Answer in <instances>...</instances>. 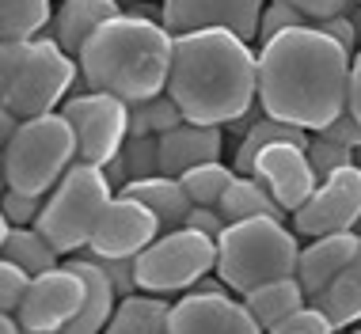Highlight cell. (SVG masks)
<instances>
[{
	"instance_id": "6da1fadb",
	"label": "cell",
	"mask_w": 361,
	"mask_h": 334,
	"mask_svg": "<svg viewBox=\"0 0 361 334\" xmlns=\"http://www.w3.org/2000/svg\"><path fill=\"white\" fill-rule=\"evenodd\" d=\"M354 54L324 27H289L259 46V99L267 114L316 133L350 106Z\"/></svg>"
},
{
	"instance_id": "7a4b0ae2",
	"label": "cell",
	"mask_w": 361,
	"mask_h": 334,
	"mask_svg": "<svg viewBox=\"0 0 361 334\" xmlns=\"http://www.w3.org/2000/svg\"><path fill=\"white\" fill-rule=\"evenodd\" d=\"M168 92L187 122L228 125L259 99V50L228 27L175 35Z\"/></svg>"
},
{
	"instance_id": "3957f363",
	"label": "cell",
	"mask_w": 361,
	"mask_h": 334,
	"mask_svg": "<svg viewBox=\"0 0 361 334\" xmlns=\"http://www.w3.org/2000/svg\"><path fill=\"white\" fill-rule=\"evenodd\" d=\"M175 35L164 19L118 12L87 38L80 50V76L92 92H111L126 103H145L168 92Z\"/></svg>"
},
{
	"instance_id": "277c9868",
	"label": "cell",
	"mask_w": 361,
	"mask_h": 334,
	"mask_svg": "<svg viewBox=\"0 0 361 334\" xmlns=\"http://www.w3.org/2000/svg\"><path fill=\"white\" fill-rule=\"evenodd\" d=\"M76 84H84L80 57H73L54 35L0 46V103L19 118L61 111Z\"/></svg>"
},
{
	"instance_id": "5b68a950",
	"label": "cell",
	"mask_w": 361,
	"mask_h": 334,
	"mask_svg": "<svg viewBox=\"0 0 361 334\" xmlns=\"http://www.w3.org/2000/svg\"><path fill=\"white\" fill-rule=\"evenodd\" d=\"M300 259V240L286 221L251 217L224 228L217 240V273L236 297L278 278H293Z\"/></svg>"
},
{
	"instance_id": "8992f818",
	"label": "cell",
	"mask_w": 361,
	"mask_h": 334,
	"mask_svg": "<svg viewBox=\"0 0 361 334\" xmlns=\"http://www.w3.org/2000/svg\"><path fill=\"white\" fill-rule=\"evenodd\" d=\"M76 160H80L76 130L61 111L23 118L12 141L0 144L4 186L19 194H35V198H46Z\"/></svg>"
},
{
	"instance_id": "52a82bcc",
	"label": "cell",
	"mask_w": 361,
	"mask_h": 334,
	"mask_svg": "<svg viewBox=\"0 0 361 334\" xmlns=\"http://www.w3.org/2000/svg\"><path fill=\"white\" fill-rule=\"evenodd\" d=\"M114 183L106 179L103 167L76 160L65 179L46 194V205L38 213L35 228L57 247V254H80L92 247V235L99 228L106 205L114 198Z\"/></svg>"
},
{
	"instance_id": "ba28073f",
	"label": "cell",
	"mask_w": 361,
	"mask_h": 334,
	"mask_svg": "<svg viewBox=\"0 0 361 334\" xmlns=\"http://www.w3.org/2000/svg\"><path fill=\"white\" fill-rule=\"evenodd\" d=\"M213 270H217V240L190 224L164 232L137 254V285L160 297L190 292Z\"/></svg>"
},
{
	"instance_id": "9c48e42d",
	"label": "cell",
	"mask_w": 361,
	"mask_h": 334,
	"mask_svg": "<svg viewBox=\"0 0 361 334\" xmlns=\"http://www.w3.org/2000/svg\"><path fill=\"white\" fill-rule=\"evenodd\" d=\"M61 114L73 122L76 144H80V160L106 167L122 152L126 137H130V103L111 92H92L80 87L65 99Z\"/></svg>"
},
{
	"instance_id": "30bf717a",
	"label": "cell",
	"mask_w": 361,
	"mask_h": 334,
	"mask_svg": "<svg viewBox=\"0 0 361 334\" xmlns=\"http://www.w3.org/2000/svg\"><path fill=\"white\" fill-rule=\"evenodd\" d=\"M357 228H361V167L357 163L319 179L312 198L293 213V232L300 240L357 232Z\"/></svg>"
},
{
	"instance_id": "8fae6325",
	"label": "cell",
	"mask_w": 361,
	"mask_h": 334,
	"mask_svg": "<svg viewBox=\"0 0 361 334\" xmlns=\"http://www.w3.org/2000/svg\"><path fill=\"white\" fill-rule=\"evenodd\" d=\"M87 300V285L69 262H61L57 270H46L31 281V292L19 304L16 319L23 323V330L38 334H65L73 327V319L80 316Z\"/></svg>"
},
{
	"instance_id": "7c38bea8",
	"label": "cell",
	"mask_w": 361,
	"mask_h": 334,
	"mask_svg": "<svg viewBox=\"0 0 361 334\" xmlns=\"http://www.w3.org/2000/svg\"><path fill=\"white\" fill-rule=\"evenodd\" d=\"M168 334H267L236 292H183L171 304Z\"/></svg>"
},
{
	"instance_id": "4fadbf2b",
	"label": "cell",
	"mask_w": 361,
	"mask_h": 334,
	"mask_svg": "<svg viewBox=\"0 0 361 334\" xmlns=\"http://www.w3.org/2000/svg\"><path fill=\"white\" fill-rule=\"evenodd\" d=\"M160 217L149 209L145 202H137L133 194H114L111 205H106L99 228L92 235V254L99 259H137V254L149 247L152 240H160Z\"/></svg>"
},
{
	"instance_id": "5bb4252c",
	"label": "cell",
	"mask_w": 361,
	"mask_h": 334,
	"mask_svg": "<svg viewBox=\"0 0 361 334\" xmlns=\"http://www.w3.org/2000/svg\"><path fill=\"white\" fill-rule=\"evenodd\" d=\"M262 8H267V0H164L160 12L171 35L202 31V27H228L240 38L255 42Z\"/></svg>"
},
{
	"instance_id": "9a60e30c",
	"label": "cell",
	"mask_w": 361,
	"mask_h": 334,
	"mask_svg": "<svg viewBox=\"0 0 361 334\" xmlns=\"http://www.w3.org/2000/svg\"><path fill=\"white\" fill-rule=\"evenodd\" d=\"M251 175H255L289 213H297L300 205L312 198V190L319 186V175L308 160V149L305 144H293V141L267 144V149L255 156Z\"/></svg>"
},
{
	"instance_id": "2e32d148",
	"label": "cell",
	"mask_w": 361,
	"mask_h": 334,
	"mask_svg": "<svg viewBox=\"0 0 361 334\" xmlns=\"http://www.w3.org/2000/svg\"><path fill=\"white\" fill-rule=\"evenodd\" d=\"M357 254H361V232H335V235H316V240H308L305 247H300V259H297V278L305 285L308 300L316 297V292H324Z\"/></svg>"
},
{
	"instance_id": "e0dca14e",
	"label": "cell",
	"mask_w": 361,
	"mask_h": 334,
	"mask_svg": "<svg viewBox=\"0 0 361 334\" xmlns=\"http://www.w3.org/2000/svg\"><path fill=\"white\" fill-rule=\"evenodd\" d=\"M224 125H198V122H183L171 133H160V163L164 175L179 179L183 171L198 163L224 160Z\"/></svg>"
},
{
	"instance_id": "ac0fdd59",
	"label": "cell",
	"mask_w": 361,
	"mask_h": 334,
	"mask_svg": "<svg viewBox=\"0 0 361 334\" xmlns=\"http://www.w3.org/2000/svg\"><path fill=\"white\" fill-rule=\"evenodd\" d=\"M69 266L84 278L87 285V300H84V308H80V316L73 319V327L65 330V334H103L106 330V323H111L114 316V308H118V289H114V281H111V273H106L99 266V259L95 254H69Z\"/></svg>"
},
{
	"instance_id": "d6986e66",
	"label": "cell",
	"mask_w": 361,
	"mask_h": 334,
	"mask_svg": "<svg viewBox=\"0 0 361 334\" xmlns=\"http://www.w3.org/2000/svg\"><path fill=\"white\" fill-rule=\"evenodd\" d=\"M118 12H122L118 0H61L54 8V19H50V31L46 35H54L73 57H80L87 38Z\"/></svg>"
},
{
	"instance_id": "ffe728a7",
	"label": "cell",
	"mask_w": 361,
	"mask_h": 334,
	"mask_svg": "<svg viewBox=\"0 0 361 334\" xmlns=\"http://www.w3.org/2000/svg\"><path fill=\"white\" fill-rule=\"evenodd\" d=\"M122 194H133L137 202H145L149 209L160 217V228L171 232V228H183L194 209L187 186L183 179H175V175H152V179H133L130 186H122Z\"/></svg>"
},
{
	"instance_id": "44dd1931",
	"label": "cell",
	"mask_w": 361,
	"mask_h": 334,
	"mask_svg": "<svg viewBox=\"0 0 361 334\" xmlns=\"http://www.w3.org/2000/svg\"><path fill=\"white\" fill-rule=\"evenodd\" d=\"M168 323H171V300L160 297V292L137 289L118 300L103 334H168Z\"/></svg>"
},
{
	"instance_id": "7402d4cb",
	"label": "cell",
	"mask_w": 361,
	"mask_h": 334,
	"mask_svg": "<svg viewBox=\"0 0 361 334\" xmlns=\"http://www.w3.org/2000/svg\"><path fill=\"white\" fill-rule=\"evenodd\" d=\"M217 209L224 213V221L236 224V221H251V217H274V221H293V213L281 205L274 194L262 186L255 175H236L232 186L224 190V198Z\"/></svg>"
},
{
	"instance_id": "603a6c76",
	"label": "cell",
	"mask_w": 361,
	"mask_h": 334,
	"mask_svg": "<svg viewBox=\"0 0 361 334\" xmlns=\"http://www.w3.org/2000/svg\"><path fill=\"white\" fill-rule=\"evenodd\" d=\"M308 304H316L319 311H327V319L335 323L338 330L361 327V254L327 285L324 292H316Z\"/></svg>"
},
{
	"instance_id": "cb8c5ba5",
	"label": "cell",
	"mask_w": 361,
	"mask_h": 334,
	"mask_svg": "<svg viewBox=\"0 0 361 334\" xmlns=\"http://www.w3.org/2000/svg\"><path fill=\"white\" fill-rule=\"evenodd\" d=\"M0 254L19 262V266L27 273H35V278L61 266V262H57L61 259L57 247L35 228V224H23V228H19V224H4V228H0Z\"/></svg>"
},
{
	"instance_id": "d4e9b609",
	"label": "cell",
	"mask_w": 361,
	"mask_h": 334,
	"mask_svg": "<svg viewBox=\"0 0 361 334\" xmlns=\"http://www.w3.org/2000/svg\"><path fill=\"white\" fill-rule=\"evenodd\" d=\"M243 304H247L251 316L262 323V330H270L286 316H293L297 308H305L308 292H305V285H300V278L293 273V278H278V281H267V285H259V289H251L247 297H243Z\"/></svg>"
},
{
	"instance_id": "484cf974",
	"label": "cell",
	"mask_w": 361,
	"mask_h": 334,
	"mask_svg": "<svg viewBox=\"0 0 361 334\" xmlns=\"http://www.w3.org/2000/svg\"><path fill=\"white\" fill-rule=\"evenodd\" d=\"M278 141H293V144H305V149H308L312 133L300 130V125H293V122H281V118H274V114H262L259 122L240 137L236 152H232V167H236L240 175H251L255 156L267 149V144H278Z\"/></svg>"
},
{
	"instance_id": "4316f807",
	"label": "cell",
	"mask_w": 361,
	"mask_h": 334,
	"mask_svg": "<svg viewBox=\"0 0 361 334\" xmlns=\"http://www.w3.org/2000/svg\"><path fill=\"white\" fill-rule=\"evenodd\" d=\"M54 4L50 0H0V38L4 42H23L50 31Z\"/></svg>"
},
{
	"instance_id": "83f0119b",
	"label": "cell",
	"mask_w": 361,
	"mask_h": 334,
	"mask_svg": "<svg viewBox=\"0 0 361 334\" xmlns=\"http://www.w3.org/2000/svg\"><path fill=\"white\" fill-rule=\"evenodd\" d=\"M183 122H187V114H183V106L175 103L171 92H160L152 99L130 106V137H149V133L160 137V133H171Z\"/></svg>"
},
{
	"instance_id": "f1b7e54d",
	"label": "cell",
	"mask_w": 361,
	"mask_h": 334,
	"mask_svg": "<svg viewBox=\"0 0 361 334\" xmlns=\"http://www.w3.org/2000/svg\"><path fill=\"white\" fill-rule=\"evenodd\" d=\"M236 175L240 171L232 163L213 160V163H198V167H190V171H183L179 179H183V186H187V194H190L194 205H221L224 190L232 186Z\"/></svg>"
},
{
	"instance_id": "f546056e",
	"label": "cell",
	"mask_w": 361,
	"mask_h": 334,
	"mask_svg": "<svg viewBox=\"0 0 361 334\" xmlns=\"http://www.w3.org/2000/svg\"><path fill=\"white\" fill-rule=\"evenodd\" d=\"M122 160H126V167H130V183L133 179H152V175H164L160 137H156V133H149V137H126Z\"/></svg>"
},
{
	"instance_id": "4dcf8cb0",
	"label": "cell",
	"mask_w": 361,
	"mask_h": 334,
	"mask_svg": "<svg viewBox=\"0 0 361 334\" xmlns=\"http://www.w3.org/2000/svg\"><path fill=\"white\" fill-rule=\"evenodd\" d=\"M308 160L312 167H316V175L319 179H327V175H335V171H343V167H354V149L343 141H335V137H327V133H312V141H308Z\"/></svg>"
},
{
	"instance_id": "1f68e13d",
	"label": "cell",
	"mask_w": 361,
	"mask_h": 334,
	"mask_svg": "<svg viewBox=\"0 0 361 334\" xmlns=\"http://www.w3.org/2000/svg\"><path fill=\"white\" fill-rule=\"evenodd\" d=\"M312 19L305 12H297L293 4L286 0H267V8H262L259 16V35H255V46H267L270 38H278L281 31H289V27H305Z\"/></svg>"
},
{
	"instance_id": "d6a6232c",
	"label": "cell",
	"mask_w": 361,
	"mask_h": 334,
	"mask_svg": "<svg viewBox=\"0 0 361 334\" xmlns=\"http://www.w3.org/2000/svg\"><path fill=\"white\" fill-rule=\"evenodd\" d=\"M31 281H35V273H27L19 262H12V259L0 262V311L4 316H16L19 311V304L31 292Z\"/></svg>"
},
{
	"instance_id": "836d02e7",
	"label": "cell",
	"mask_w": 361,
	"mask_h": 334,
	"mask_svg": "<svg viewBox=\"0 0 361 334\" xmlns=\"http://www.w3.org/2000/svg\"><path fill=\"white\" fill-rule=\"evenodd\" d=\"M338 327L327 319V311H319L316 304H305L293 316H286L278 327H270L267 334H335Z\"/></svg>"
},
{
	"instance_id": "e575fe53",
	"label": "cell",
	"mask_w": 361,
	"mask_h": 334,
	"mask_svg": "<svg viewBox=\"0 0 361 334\" xmlns=\"http://www.w3.org/2000/svg\"><path fill=\"white\" fill-rule=\"evenodd\" d=\"M46 198H35V194H19V190H8L4 186V224H35L38 213H42Z\"/></svg>"
},
{
	"instance_id": "d590c367",
	"label": "cell",
	"mask_w": 361,
	"mask_h": 334,
	"mask_svg": "<svg viewBox=\"0 0 361 334\" xmlns=\"http://www.w3.org/2000/svg\"><path fill=\"white\" fill-rule=\"evenodd\" d=\"M92 254V251H87ZM99 259V254H95ZM99 266L111 273L114 289H118V297H130V292H137V259H99Z\"/></svg>"
},
{
	"instance_id": "8d00e7d4",
	"label": "cell",
	"mask_w": 361,
	"mask_h": 334,
	"mask_svg": "<svg viewBox=\"0 0 361 334\" xmlns=\"http://www.w3.org/2000/svg\"><path fill=\"white\" fill-rule=\"evenodd\" d=\"M316 27H324L331 38H338V42H343L350 54H357V50H361V27H357V19L350 16V12L331 16V19H324V23H316Z\"/></svg>"
},
{
	"instance_id": "74e56055",
	"label": "cell",
	"mask_w": 361,
	"mask_h": 334,
	"mask_svg": "<svg viewBox=\"0 0 361 334\" xmlns=\"http://www.w3.org/2000/svg\"><path fill=\"white\" fill-rule=\"evenodd\" d=\"M286 4H293L297 12H305L312 23H324V19L331 16H343L354 8V0H286Z\"/></svg>"
},
{
	"instance_id": "f35d334b",
	"label": "cell",
	"mask_w": 361,
	"mask_h": 334,
	"mask_svg": "<svg viewBox=\"0 0 361 334\" xmlns=\"http://www.w3.org/2000/svg\"><path fill=\"white\" fill-rule=\"evenodd\" d=\"M187 224L198 228V232H206V235H213V240H221L224 228H228V221H224V213L217 209V205H194Z\"/></svg>"
},
{
	"instance_id": "ab89813d",
	"label": "cell",
	"mask_w": 361,
	"mask_h": 334,
	"mask_svg": "<svg viewBox=\"0 0 361 334\" xmlns=\"http://www.w3.org/2000/svg\"><path fill=\"white\" fill-rule=\"evenodd\" d=\"M316 133H327V137H335V141H343V144H350V149H361V122L354 118V111H346L335 118L331 125H324V130H316Z\"/></svg>"
},
{
	"instance_id": "60d3db41",
	"label": "cell",
	"mask_w": 361,
	"mask_h": 334,
	"mask_svg": "<svg viewBox=\"0 0 361 334\" xmlns=\"http://www.w3.org/2000/svg\"><path fill=\"white\" fill-rule=\"evenodd\" d=\"M350 111L361 122V50L354 54V68H350Z\"/></svg>"
},
{
	"instance_id": "b9f144b4",
	"label": "cell",
	"mask_w": 361,
	"mask_h": 334,
	"mask_svg": "<svg viewBox=\"0 0 361 334\" xmlns=\"http://www.w3.org/2000/svg\"><path fill=\"white\" fill-rule=\"evenodd\" d=\"M103 171H106V179L114 183V190H122V186H130V167H126V160H122V152L114 156V160L106 163Z\"/></svg>"
},
{
	"instance_id": "7bdbcfd3",
	"label": "cell",
	"mask_w": 361,
	"mask_h": 334,
	"mask_svg": "<svg viewBox=\"0 0 361 334\" xmlns=\"http://www.w3.org/2000/svg\"><path fill=\"white\" fill-rule=\"evenodd\" d=\"M19 122H23V118H19L16 111H8V106L0 111V144H8V141H12L16 130H19Z\"/></svg>"
},
{
	"instance_id": "ee69618b",
	"label": "cell",
	"mask_w": 361,
	"mask_h": 334,
	"mask_svg": "<svg viewBox=\"0 0 361 334\" xmlns=\"http://www.w3.org/2000/svg\"><path fill=\"white\" fill-rule=\"evenodd\" d=\"M0 334H27V330H23V323H19L16 316H4L0 319Z\"/></svg>"
},
{
	"instance_id": "f6af8a7d",
	"label": "cell",
	"mask_w": 361,
	"mask_h": 334,
	"mask_svg": "<svg viewBox=\"0 0 361 334\" xmlns=\"http://www.w3.org/2000/svg\"><path fill=\"white\" fill-rule=\"evenodd\" d=\"M350 334H361V327H354V330H350Z\"/></svg>"
},
{
	"instance_id": "bcb514c9",
	"label": "cell",
	"mask_w": 361,
	"mask_h": 334,
	"mask_svg": "<svg viewBox=\"0 0 361 334\" xmlns=\"http://www.w3.org/2000/svg\"><path fill=\"white\" fill-rule=\"evenodd\" d=\"M27 334H38V330H27Z\"/></svg>"
},
{
	"instance_id": "7dc6e473",
	"label": "cell",
	"mask_w": 361,
	"mask_h": 334,
	"mask_svg": "<svg viewBox=\"0 0 361 334\" xmlns=\"http://www.w3.org/2000/svg\"><path fill=\"white\" fill-rule=\"evenodd\" d=\"M357 232H361V228H357Z\"/></svg>"
}]
</instances>
